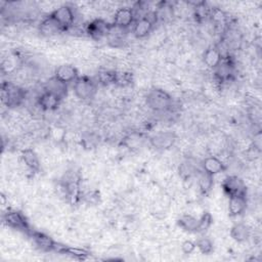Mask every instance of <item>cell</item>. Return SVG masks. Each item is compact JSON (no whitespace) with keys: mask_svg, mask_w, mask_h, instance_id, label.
Wrapping results in <instances>:
<instances>
[{"mask_svg":"<svg viewBox=\"0 0 262 262\" xmlns=\"http://www.w3.org/2000/svg\"><path fill=\"white\" fill-rule=\"evenodd\" d=\"M146 103L156 112H165L172 106V98L165 90L155 88L147 93Z\"/></svg>","mask_w":262,"mask_h":262,"instance_id":"cell-1","label":"cell"},{"mask_svg":"<svg viewBox=\"0 0 262 262\" xmlns=\"http://www.w3.org/2000/svg\"><path fill=\"white\" fill-rule=\"evenodd\" d=\"M158 19V14L157 12L148 11L143 17L138 18L134 21L133 24V35L138 38H144L146 37L154 29V25L157 23Z\"/></svg>","mask_w":262,"mask_h":262,"instance_id":"cell-2","label":"cell"},{"mask_svg":"<svg viewBox=\"0 0 262 262\" xmlns=\"http://www.w3.org/2000/svg\"><path fill=\"white\" fill-rule=\"evenodd\" d=\"M51 15L54 17V19L60 25V27L63 29V31H68L71 28L74 27L75 20H76V12L73 6L69 4L60 5L58 6Z\"/></svg>","mask_w":262,"mask_h":262,"instance_id":"cell-3","label":"cell"},{"mask_svg":"<svg viewBox=\"0 0 262 262\" xmlns=\"http://www.w3.org/2000/svg\"><path fill=\"white\" fill-rule=\"evenodd\" d=\"M73 89L75 95L82 100H88L96 93V85L88 77H79L74 82Z\"/></svg>","mask_w":262,"mask_h":262,"instance_id":"cell-4","label":"cell"},{"mask_svg":"<svg viewBox=\"0 0 262 262\" xmlns=\"http://www.w3.org/2000/svg\"><path fill=\"white\" fill-rule=\"evenodd\" d=\"M25 98L24 91L10 83L3 84L2 87V101L7 106H16L18 105Z\"/></svg>","mask_w":262,"mask_h":262,"instance_id":"cell-5","label":"cell"},{"mask_svg":"<svg viewBox=\"0 0 262 262\" xmlns=\"http://www.w3.org/2000/svg\"><path fill=\"white\" fill-rule=\"evenodd\" d=\"M3 220L6 225L11 228L21 230L27 233H30L32 231L26 217L18 211H8L4 214Z\"/></svg>","mask_w":262,"mask_h":262,"instance_id":"cell-6","label":"cell"},{"mask_svg":"<svg viewBox=\"0 0 262 262\" xmlns=\"http://www.w3.org/2000/svg\"><path fill=\"white\" fill-rule=\"evenodd\" d=\"M222 188L228 196L247 193V188L244 180L235 175L226 177L222 182Z\"/></svg>","mask_w":262,"mask_h":262,"instance_id":"cell-7","label":"cell"},{"mask_svg":"<svg viewBox=\"0 0 262 262\" xmlns=\"http://www.w3.org/2000/svg\"><path fill=\"white\" fill-rule=\"evenodd\" d=\"M135 21L134 13L130 7H120L115 11L113 17V25L126 30Z\"/></svg>","mask_w":262,"mask_h":262,"instance_id":"cell-8","label":"cell"},{"mask_svg":"<svg viewBox=\"0 0 262 262\" xmlns=\"http://www.w3.org/2000/svg\"><path fill=\"white\" fill-rule=\"evenodd\" d=\"M112 25L102 19H94L85 27V32L93 39H100L107 36Z\"/></svg>","mask_w":262,"mask_h":262,"instance_id":"cell-9","label":"cell"},{"mask_svg":"<svg viewBox=\"0 0 262 262\" xmlns=\"http://www.w3.org/2000/svg\"><path fill=\"white\" fill-rule=\"evenodd\" d=\"M54 77L61 81L62 83L69 84L72 82H75L79 77H78V71L77 69L72 66V64H60L55 69L54 72Z\"/></svg>","mask_w":262,"mask_h":262,"instance_id":"cell-10","label":"cell"},{"mask_svg":"<svg viewBox=\"0 0 262 262\" xmlns=\"http://www.w3.org/2000/svg\"><path fill=\"white\" fill-rule=\"evenodd\" d=\"M202 169L207 174L214 176V175L222 173L225 170V165H224L223 161L220 160L218 157L210 156L203 160Z\"/></svg>","mask_w":262,"mask_h":262,"instance_id":"cell-11","label":"cell"},{"mask_svg":"<svg viewBox=\"0 0 262 262\" xmlns=\"http://www.w3.org/2000/svg\"><path fill=\"white\" fill-rule=\"evenodd\" d=\"M39 30L40 33L46 37H53L61 32H64L60 25L54 19V17L51 14L43 18V20L40 24Z\"/></svg>","mask_w":262,"mask_h":262,"instance_id":"cell-12","label":"cell"},{"mask_svg":"<svg viewBox=\"0 0 262 262\" xmlns=\"http://www.w3.org/2000/svg\"><path fill=\"white\" fill-rule=\"evenodd\" d=\"M223 54L218 46H211L204 52L203 60L204 63L209 68L215 70L223 59Z\"/></svg>","mask_w":262,"mask_h":262,"instance_id":"cell-13","label":"cell"},{"mask_svg":"<svg viewBox=\"0 0 262 262\" xmlns=\"http://www.w3.org/2000/svg\"><path fill=\"white\" fill-rule=\"evenodd\" d=\"M248 202L246 194H238V195H231L228 200V213L229 216L235 217L245 212L247 209Z\"/></svg>","mask_w":262,"mask_h":262,"instance_id":"cell-14","label":"cell"},{"mask_svg":"<svg viewBox=\"0 0 262 262\" xmlns=\"http://www.w3.org/2000/svg\"><path fill=\"white\" fill-rule=\"evenodd\" d=\"M61 99L56 96L55 94L51 93V92H48V91H45L38 97V100H37V103H38V106L42 110V111H54L58 107L59 103H60Z\"/></svg>","mask_w":262,"mask_h":262,"instance_id":"cell-15","label":"cell"},{"mask_svg":"<svg viewBox=\"0 0 262 262\" xmlns=\"http://www.w3.org/2000/svg\"><path fill=\"white\" fill-rule=\"evenodd\" d=\"M29 234L32 236L35 245L39 249H41L43 251H54V247H55L56 243L49 235H47L43 232L34 231V230H32Z\"/></svg>","mask_w":262,"mask_h":262,"instance_id":"cell-16","label":"cell"},{"mask_svg":"<svg viewBox=\"0 0 262 262\" xmlns=\"http://www.w3.org/2000/svg\"><path fill=\"white\" fill-rule=\"evenodd\" d=\"M21 161L25 166L32 172H37L40 169V160L35 150L31 148H26L21 152Z\"/></svg>","mask_w":262,"mask_h":262,"instance_id":"cell-17","label":"cell"},{"mask_svg":"<svg viewBox=\"0 0 262 262\" xmlns=\"http://www.w3.org/2000/svg\"><path fill=\"white\" fill-rule=\"evenodd\" d=\"M67 85L66 83H62L61 81L57 80L54 76L49 79L45 84V91L51 92L58 96L60 99H62L67 94Z\"/></svg>","mask_w":262,"mask_h":262,"instance_id":"cell-18","label":"cell"},{"mask_svg":"<svg viewBox=\"0 0 262 262\" xmlns=\"http://www.w3.org/2000/svg\"><path fill=\"white\" fill-rule=\"evenodd\" d=\"M230 235L234 241L243 243L250 237V228L245 223H236L231 227Z\"/></svg>","mask_w":262,"mask_h":262,"instance_id":"cell-19","label":"cell"},{"mask_svg":"<svg viewBox=\"0 0 262 262\" xmlns=\"http://www.w3.org/2000/svg\"><path fill=\"white\" fill-rule=\"evenodd\" d=\"M174 140H175V136L173 133L165 132V133L156 135L151 140V142L158 148H168L173 144Z\"/></svg>","mask_w":262,"mask_h":262,"instance_id":"cell-20","label":"cell"},{"mask_svg":"<svg viewBox=\"0 0 262 262\" xmlns=\"http://www.w3.org/2000/svg\"><path fill=\"white\" fill-rule=\"evenodd\" d=\"M178 225L187 231H198L199 218H196L192 215H189V214L182 215L178 219Z\"/></svg>","mask_w":262,"mask_h":262,"instance_id":"cell-21","label":"cell"},{"mask_svg":"<svg viewBox=\"0 0 262 262\" xmlns=\"http://www.w3.org/2000/svg\"><path fill=\"white\" fill-rule=\"evenodd\" d=\"M198 184L202 192H208L213 185V176L207 174L204 171H201V174L199 175L198 178Z\"/></svg>","mask_w":262,"mask_h":262,"instance_id":"cell-22","label":"cell"},{"mask_svg":"<svg viewBox=\"0 0 262 262\" xmlns=\"http://www.w3.org/2000/svg\"><path fill=\"white\" fill-rule=\"evenodd\" d=\"M116 78H117V72L111 71V70H104L98 73L97 80L99 83L103 85H111L116 84Z\"/></svg>","mask_w":262,"mask_h":262,"instance_id":"cell-23","label":"cell"},{"mask_svg":"<svg viewBox=\"0 0 262 262\" xmlns=\"http://www.w3.org/2000/svg\"><path fill=\"white\" fill-rule=\"evenodd\" d=\"M196 248L203 254H210L213 251V243L208 237H202L196 242Z\"/></svg>","mask_w":262,"mask_h":262,"instance_id":"cell-24","label":"cell"},{"mask_svg":"<svg viewBox=\"0 0 262 262\" xmlns=\"http://www.w3.org/2000/svg\"><path fill=\"white\" fill-rule=\"evenodd\" d=\"M212 216L210 213H204L199 218V227L198 231H206L212 224Z\"/></svg>","mask_w":262,"mask_h":262,"instance_id":"cell-25","label":"cell"},{"mask_svg":"<svg viewBox=\"0 0 262 262\" xmlns=\"http://www.w3.org/2000/svg\"><path fill=\"white\" fill-rule=\"evenodd\" d=\"M63 253L78 259H84L85 257L88 256V252L86 250L80 249V248H73V247H66Z\"/></svg>","mask_w":262,"mask_h":262,"instance_id":"cell-26","label":"cell"},{"mask_svg":"<svg viewBox=\"0 0 262 262\" xmlns=\"http://www.w3.org/2000/svg\"><path fill=\"white\" fill-rule=\"evenodd\" d=\"M196 248V245L195 243L191 242V241H184L182 244H181V251L184 253V254H191L194 249Z\"/></svg>","mask_w":262,"mask_h":262,"instance_id":"cell-27","label":"cell"}]
</instances>
